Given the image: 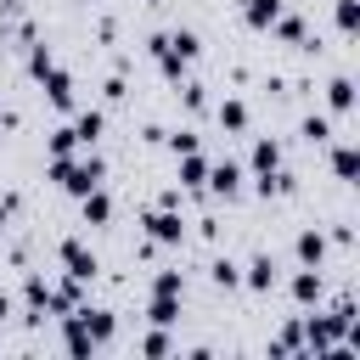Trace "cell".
I'll list each match as a JSON object with an SVG mask.
<instances>
[{
    "label": "cell",
    "mask_w": 360,
    "mask_h": 360,
    "mask_svg": "<svg viewBox=\"0 0 360 360\" xmlns=\"http://www.w3.org/2000/svg\"><path fill=\"white\" fill-rule=\"evenodd\" d=\"M51 180H56L62 191L84 197L90 186H101V158H96L90 146H79V158H73V152H62V158H51Z\"/></svg>",
    "instance_id": "6da1fadb"
},
{
    "label": "cell",
    "mask_w": 360,
    "mask_h": 360,
    "mask_svg": "<svg viewBox=\"0 0 360 360\" xmlns=\"http://www.w3.org/2000/svg\"><path fill=\"white\" fill-rule=\"evenodd\" d=\"M56 259L68 264V276H73V281H90V276H96V253H90L79 236H68V242L56 248Z\"/></svg>",
    "instance_id": "7a4b0ae2"
},
{
    "label": "cell",
    "mask_w": 360,
    "mask_h": 360,
    "mask_svg": "<svg viewBox=\"0 0 360 360\" xmlns=\"http://www.w3.org/2000/svg\"><path fill=\"white\" fill-rule=\"evenodd\" d=\"M146 236L169 248V242H180V236H186V219H180L174 208H152V214H146Z\"/></svg>",
    "instance_id": "3957f363"
},
{
    "label": "cell",
    "mask_w": 360,
    "mask_h": 360,
    "mask_svg": "<svg viewBox=\"0 0 360 360\" xmlns=\"http://www.w3.org/2000/svg\"><path fill=\"white\" fill-rule=\"evenodd\" d=\"M39 79H45V96H51V107H62V112H68V107H73V73L51 62V68H45Z\"/></svg>",
    "instance_id": "277c9868"
},
{
    "label": "cell",
    "mask_w": 360,
    "mask_h": 360,
    "mask_svg": "<svg viewBox=\"0 0 360 360\" xmlns=\"http://www.w3.org/2000/svg\"><path fill=\"white\" fill-rule=\"evenodd\" d=\"M202 186H208L214 197H236V191H242V163H231V158H225V163H214Z\"/></svg>",
    "instance_id": "5b68a950"
},
{
    "label": "cell",
    "mask_w": 360,
    "mask_h": 360,
    "mask_svg": "<svg viewBox=\"0 0 360 360\" xmlns=\"http://www.w3.org/2000/svg\"><path fill=\"white\" fill-rule=\"evenodd\" d=\"M68 129H73V141H79V146H96V141H101V129H107V118H101V107H84V112H73V124H68Z\"/></svg>",
    "instance_id": "8992f818"
},
{
    "label": "cell",
    "mask_w": 360,
    "mask_h": 360,
    "mask_svg": "<svg viewBox=\"0 0 360 360\" xmlns=\"http://www.w3.org/2000/svg\"><path fill=\"white\" fill-rule=\"evenodd\" d=\"M79 208H84V225H107V219H112V197H107L101 186H90V191L79 197Z\"/></svg>",
    "instance_id": "52a82bcc"
},
{
    "label": "cell",
    "mask_w": 360,
    "mask_h": 360,
    "mask_svg": "<svg viewBox=\"0 0 360 360\" xmlns=\"http://www.w3.org/2000/svg\"><path fill=\"white\" fill-rule=\"evenodd\" d=\"M292 298H298V304H321V264H304V270L292 276Z\"/></svg>",
    "instance_id": "ba28073f"
},
{
    "label": "cell",
    "mask_w": 360,
    "mask_h": 360,
    "mask_svg": "<svg viewBox=\"0 0 360 360\" xmlns=\"http://www.w3.org/2000/svg\"><path fill=\"white\" fill-rule=\"evenodd\" d=\"M270 169H281V141L259 135V141H253V174H270Z\"/></svg>",
    "instance_id": "9c48e42d"
},
{
    "label": "cell",
    "mask_w": 360,
    "mask_h": 360,
    "mask_svg": "<svg viewBox=\"0 0 360 360\" xmlns=\"http://www.w3.org/2000/svg\"><path fill=\"white\" fill-rule=\"evenodd\" d=\"M292 253H298V264H321V259H326V236H321V231H298Z\"/></svg>",
    "instance_id": "30bf717a"
},
{
    "label": "cell",
    "mask_w": 360,
    "mask_h": 360,
    "mask_svg": "<svg viewBox=\"0 0 360 360\" xmlns=\"http://www.w3.org/2000/svg\"><path fill=\"white\" fill-rule=\"evenodd\" d=\"M146 321H152V326H174V321H180V298H169V292H152V304H146Z\"/></svg>",
    "instance_id": "8fae6325"
},
{
    "label": "cell",
    "mask_w": 360,
    "mask_h": 360,
    "mask_svg": "<svg viewBox=\"0 0 360 360\" xmlns=\"http://www.w3.org/2000/svg\"><path fill=\"white\" fill-rule=\"evenodd\" d=\"M242 281H248L253 292H270V287H276V264H270V253H259V259L248 264V276H242Z\"/></svg>",
    "instance_id": "7c38bea8"
},
{
    "label": "cell",
    "mask_w": 360,
    "mask_h": 360,
    "mask_svg": "<svg viewBox=\"0 0 360 360\" xmlns=\"http://www.w3.org/2000/svg\"><path fill=\"white\" fill-rule=\"evenodd\" d=\"M242 17H248V28H270V22L281 17V0H248Z\"/></svg>",
    "instance_id": "4fadbf2b"
},
{
    "label": "cell",
    "mask_w": 360,
    "mask_h": 360,
    "mask_svg": "<svg viewBox=\"0 0 360 360\" xmlns=\"http://www.w3.org/2000/svg\"><path fill=\"white\" fill-rule=\"evenodd\" d=\"M163 45H169V51H174V56H180V62H191V56H197V51H202V45H197V34H191V28H174V34H163Z\"/></svg>",
    "instance_id": "5bb4252c"
},
{
    "label": "cell",
    "mask_w": 360,
    "mask_h": 360,
    "mask_svg": "<svg viewBox=\"0 0 360 360\" xmlns=\"http://www.w3.org/2000/svg\"><path fill=\"white\" fill-rule=\"evenodd\" d=\"M326 101H332V112H349L354 107V79H332L326 84Z\"/></svg>",
    "instance_id": "9a60e30c"
},
{
    "label": "cell",
    "mask_w": 360,
    "mask_h": 360,
    "mask_svg": "<svg viewBox=\"0 0 360 360\" xmlns=\"http://www.w3.org/2000/svg\"><path fill=\"white\" fill-rule=\"evenodd\" d=\"M332 169H338V180H354V169H360V152L343 141V146H332Z\"/></svg>",
    "instance_id": "2e32d148"
},
{
    "label": "cell",
    "mask_w": 360,
    "mask_h": 360,
    "mask_svg": "<svg viewBox=\"0 0 360 360\" xmlns=\"http://www.w3.org/2000/svg\"><path fill=\"white\" fill-rule=\"evenodd\" d=\"M180 180H186V186H202V180H208V158L180 152Z\"/></svg>",
    "instance_id": "e0dca14e"
},
{
    "label": "cell",
    "mask_w": 360,
    "mask_h": 360,
    "mask_svg": "<svg viewBox=\"0 0 360 360\" xmlns=\"http://www.w3.org/2000/svg\"><path fill=\"white\" fill-rule=\"evenodd\" d=\"M270 28H276L281 39H292V45H304V39H309V28H304V17H287V11H281V17L270 22Z\"/></svg>",
    "instance_id": "ac0fdd59"
},
{
    "label": "cell",
    "mask_w": 360,
    "mask_h": 360,
    "mask_svg": "<svg viewBox=\"0 0 360 360\" xmlns=\"http://www.w3.org/2000/svg\"><path fill=\"white\" fill-rule=\"evenodd\" d=\"M152 292H169V298H180V292H186V276H180V270H158V276H152Z\"/></svg>",
    "instance_id": "d6986e66"
},
{
    "label": "cell",
    "mask_w": 360,
    "mask_h": 360,
    "mask_svg": "<svg viewBox=\"0 0 360 360\" xmlns=\"http://www.w3.org/2000/svg\"><path fill=\"white\" fill-rule=\"evenodd\" d=\"M332 17H338V28H343V34H354V28H360V0H338V6H332Z\"/></svg>",
    "instance_id": "ffe728a7"
},
{
    "label": "cell",
    "mask_w": 360,
    "mask_h": 360,
    "mask_svg": "<svg viewBox=\"0 0 360 360\" xmlns=\"http://www.w3.org/2000/svg\"><path fill=\"white\" fill-rule=\"evenodd\" d=\"M219 124L225 129H248V107L242 101H219Z\"/></svg>",
    "instance_id": "44dd1931"
},
{
    "label": "cell",
    "mask_w": 360,
    "mask_h": 360,
    "mask_svg": "<svg viewBox=\"0 0 360 360\" xmlns=\"http://www.w3.org/2000/svg\"><path fill=\"white\" fill-rule=\"evenodd\" d=\"M22 298H28V309H45V298H51V281H45V276H28Z\"/></svg>",
    "instance_id": "7402d4cb"
},
{
    "label": "cell",
    "mask_w": 360,
    "mask_h": 360,
    "mask_svg": "<svg viewBox=\"0 0 360 360\" xmlns=\"http://www.w3.org/2000/svg\"><path fill=\"white\" fill-rule=\"evenodd\" d=\"M304 141L326 146V141H332V124H326V118H304Z\"/></svg>",
    "instance_id": "603a6c76"
},
{
    "label": "cell",
    "mask_w": 360,
    "mask_h": 360,
    "mask_svg": "<svg viewBox=\"0 0 360 360\" xmlns=\"http://www.w3.org/2000/svg\"><path fill=\"white\" fill-rule=\"evenodd\" d=\"M62 152H79V141H73V129L62 124V129H51V158H62Z\"/></svg>",
    "instance_id": "cb8c5ba5"
},
{
    "label": "cell",
    "mask_w": 360,
    "mask_h": 360,
    "mask_svg": "<svg viewBox=\"0 0 360 360\" xmlns=\"http://www.w3.org/2000/svg\"><path fill=\"white\" fill-rule=\"evenodd\" d=\"M169 349H174V343H169V332H163V326L141 338V354H169Z\"/></svg>",
    "instance_id": "d4e9b609"
},
{
    "label": "cell",
    "mask_w": 360,
    "mask_h": 360,
    "mask_svg": "<svg viewBox=\"0 0 360 360\" xmlns=\"http://www.w3.org/2000/svg\"><path fill=\"white\" fill-rule=\"evenodd\" d=\"M214 281H219V287H242V270H236L231 259H219V264H214Z\"/></svg>",
    "instance_id": "484cf974"
},
{
    "label": "cell",
    "mask_w": 360,
    "mask_h": 360,
    "mask_svg": "<svg viewBox=\"0 0 360 360\" xmlns=\"http://www.w3.org/2000/svg\"><path fill=\"white\" fill-rule=\"evenodd\" d=\"M51 62H56V56H51V51H45V45H34V51H28V73H34V79H39V73H45V68H51Z\"/></svg>",
    "instance_id": "4316f807"
},
{
    "label": "cell",
    "mask_w": 360,
    "mask_h": 360,
    "mask_svg": "<svg viewBox=\"0 0 360 360\" xmlns=\"http://www.w3.org/2000/svg\"><path fill=\"white\" fill-rule=\"evenodd\" d=\"M186 107H191V112H202V107H208V96H202V84H186Z\"/></svg>",
    "instance_id": "83f0119b"
},
{
    "label": "cell",
    "mask_w": 360,
    "mask_h": 360,
    "mask_svg": "<svg viewBox=\"0 0 360 360\" xmlns=\"http://www.w3.org/2000/svg\"><path fill=\"white\" fill-rule=\"evenodd\" d=\"M169 146H174V152H197V135H191V129H180V135H169Z\"/></svg>",
    "instance_id": "f1b7e54d"
},
{
    "label": "cell",
    "mask_w": 360,
    "mask_h": 360,
    "mask_svg": "<svg viewBox=\"0 0 360 360\" xmlns=\"http://www.w3.org/2000/svg\"><path fill=\"white\" fill-rule=\"evenodd\" d=\"M6 219H11V197H0V231H6Z\"/></svg>",
    "instance_id": "f546056e"
},
{
    "label": "cell",
    "mask_w": 360,
    "mask_h": 360,
    "mask_svg": "<svg viewBox=\"0 0 360 360\" xmlns=\"http://www.w3.org/2000/svg\"><path fill=\"white\" fill-rule=\"evenodd\" d=\"M6 315H11V298H6V292H0V321H6Z\"/></svg>",
    "instance_id": "4dcf8cb0"
},
{
    "label": "cell",
    "mask_w": 360,
    "mask_h": 360,
    "mask_svg": "<svg viewBox=\"0 0 360 360\" xmlns=\"http://www.w3.org/2000/svg\"><path fill=\"white\" fill-rule=\"evenodd\" d=\"M0 124H17V118H11V107H0Z\"/></svg>",
    "instance_id": "1f68e13d"
}]
</instances>
